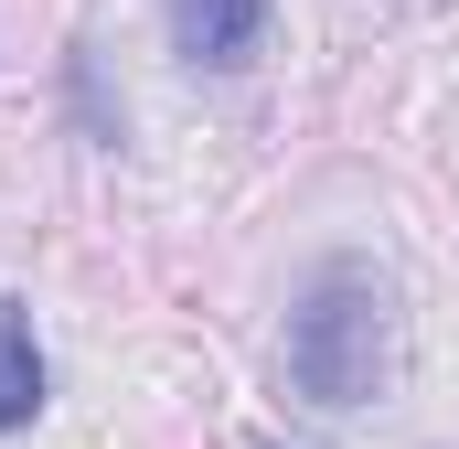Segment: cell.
<instances>
[{"label": "cell", "instance_id": "cell-1", "mask_svg": "<svg viewBox=\"0 0 459 449\" xmlns=\"http://www.w3.org/2000/svg\"><path fill=\"white\" fill-rule=\"evenodd\" d=\"M395 374H406V300H395V278L374 257H321L310 289L289 300V385L310 407L352 418V407L395 396Z\"/></svg>", "mask_w": 459, "mask_h": 449}, {"label": "cell", "instance_id": "cell-2", "mask_svg": "<svg viewBox=\"0 0 459 449\" xmlns=\"http://www.w3.org/2000/svg\"><path fill=\"white\" fill-rule=\"evenodd\" d=\"M256 43H267V0H171V54L182 65L235 75V65H256Z\"/></svg>", "mask_w": 459, "mask_h": 449}, {"label": "cell", "instance_id": "cell-3", "mask_svg": "<svg viewBox=\"0 0 459 449\" xmlns=\"http://www.w3.org/2000/svg\"><path fill=\"white\" fill-rule=\"evenodd\" d=\"M43 418V342H32V311L0 300V439Z\"/></svg>", "mask_w": 459, "mask_h": 449}]
</instances>
